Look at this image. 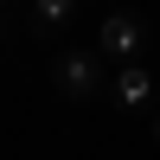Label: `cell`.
Returning a JSON list of instances; mask_svg holds the SVG:
<instances>
[{"label":"cell","instance_id":"cell-1","mask_svg":"<svg viewBox=\"0 0 160 160\" xmlns=\"http://www.w3.org/2000/svg\"><path fill=\"white\" fill-rule=\"evenodd\" d=\"M51 83H58V96H71V102H90V96H102V90H109L102 51H71V45H64L58 58H51Z\"/></svg>","mask_w":160,"mask_h":160},{"label":"cell","instance_id":"cell-2","mask_svg":"<svg viewBox=\"0 0 160 160\" xmlns=\"http://www.w3.org/2000/svg\"><path fill=\"white\" fill-rule=\"evenodd\" d=\"M148 45V26H141V13H102V26H96V51L102 58H135V51Z\"/></svg>","mask_w":160,"mask_h":160},{"label":"cell","instance_id":"cell-3","mask_svg":"<svg viewBox=\"0 0 160 160\" xmlns=\"http://www.w3.org/2000/svg\"><path fill=\"white\" fill-rule=\"evenodd\" d=\"M154 90H160V83L141 71V64H122V71L109 77V96L122 102V109H148V96H154Z\"/></svg>","mask_w":160,"mask_h":160},{"label":"cell","instance_id":"cell-4","mask_svg":"<svg viewBox=\"0 0 160 160\" xmlns=\"http://www.w3.org/2000/svg\"><path fill=\"white\" fill-rule=\"evenodd\" d=\"M77 19V0H32V32H58V26H71Z\"/></svg>","mask_w":160,"mask_h":160},{"label":"cell","instance_id":"cell-5","mask_svg":"<svg viewBox=\"0 0 160 160\" xmlns=\"http://www.w3.org/2000/svg\"><path fill=\"white\" fill-rule=\"evenodd\" d=\"M148 135H154V148H160V122H154V128H148Z\"/></svg>","mask_w":160,"mask_h":160}]
</instances>
